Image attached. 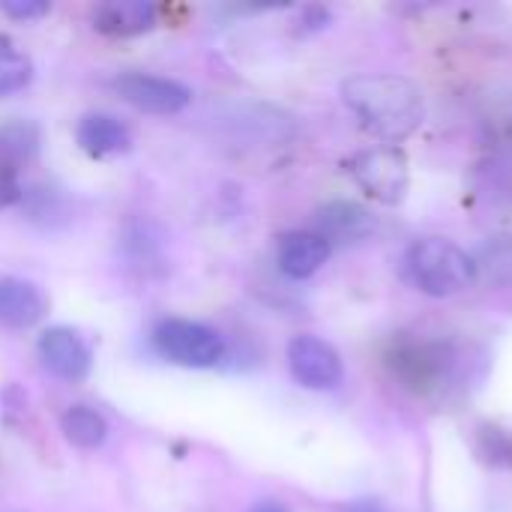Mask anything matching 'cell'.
Wrapping results in <instances>:
<instances>
[{
	"label": "cell",
	"mask_w": 512,
	"mask_h": 512,
	"mask_svg": "<svg viewBox=\"0 0 512 512\" xmlns=\"http://www.w3.org/2000/svg\"><path fill=\"white\" fill-rule=\"evenodd\" d=\"M0 12H6L9 18H18V21H30V18L45 15L48 3L45 0H0Z\"/></svg>",
	"instance_id": "cell-18"
},
{
	"label": "cell",
	"mask_w": 512,
	"mask_h": 512,
	"mask_svg": "<svg viewBox=\"0 0 512 512\" xmlns=\"http://www.w3.org/2000/svg\"><path fill=\"white\" fill-rule=\"evenodd\" d=\"M249 512H288V510H285L279 501H258V504H255Z\"/></svg>",
	"instance_id": "cell-21"
},
{
	"label": "cell",
	"mask_w": 512,
	"mask_h": 512,
	"mask_svg": "<svg viewBox=\"0 0 512 512\" xmlns=\"http://www.w3.org/2000/svg\"><path fill=\"white\" fill-rule=\"evenodd\" d=\"M114 93L138 111L147 114H177L189 105L192 90L180 81L144 75V72H123L111 81Z\"/></svg>",
	"instance_id": "cell-6"
},
{
	"label": "cell",
	"mask_w": 512,
	"mask_h": 512,
	"mask_svg": "<svg viewBox=\"0 0 512 512\" xmlns=\"http://www.w3.org/2000/svg\"><path fill=\"white\" fill-rule=\"evenodd\" d=\"M33 63L30 57L6 36H0V96L18 93L30 84Z\"/></svg>",
	"instance_id": "cell-16"
},
{
	"label": "cell",
	"mask_w": 512,
	"mask_h": 512,
	"mask_svg": "<svg viewBox=\"0 0 512 512\" xmlns=\"http://www.w3.org/2000/svg\"><path fill=\"white\" fill-rule=\"evenodd\" d=\"M153 345L165 360L192 366V369H210L225 354V342L213 327L186 321V318L162 321L153 333Z\"/></svg>",
	"instance_id": "cell-4"
},
{
	"label": "cell",
	"mask_w": 512,
	"mask_h": 512,
	"mask_svg": "<svg viewBox=\"0 0 512 512\" xmlns=\"http://www.w3.org/2000/svg\"><path fill=\"white\" fill-rule=\"evenodd\" d=\"M330 249L318 231H291L279 240V270L291 279H309L327 264Z\"/></svg>",
	"instance_id": "cell-9"
},
{
	"label": "cell",
	"mask_w": 512,
	"mask_h": 512,
	"mask_svg": "<svg viewBox=\"0 0 512 512\" xmlns=\"http://www.w3.org/2000/svg\"><path fill=\"white\" fill-rule=\"evenodd\" d=\"M39 357L63 381H81L90 372V348L66 327H51L39 336Z\"/></svg>",
	"instance_id": "cell-8"
},
{
	"label": "cell",
	"mask_w": 512,
	"mask_h": 512,
	"mask_svg": "<svg viewBox=\"0 0 512 512\" xmlns=\"http://www.w3.org/2000/svg\"><path fill=\"white\" fill-rule=\"evenodd\" d=\"M471 258L477 267V282H486L495 288L512 285V234L486 237Z\"/></svg>",
	"instance_id": "cell-14"
},
{
	"label": "cell",
	"mask_w": 512,
	"mask_h": 512,
	"mask_svg": "<svg viewBox=\"0 0 512 512\" xmlns=\"http://www.w3.org/2000/svg\"><path fill=\"white\" fill-rule=\"evenodd\" d=\"M408 279L429 297H453L477 282L474 258L444 237H423L405 255Z\"/></svg>",
	"instance_id": "cell-2"
},
{
	"label": "cell",
	"mask_w": 512,
	"mask_h": 512,
	"mask_svg": "<svg viewBox=\"0 0 512 512\" xmlns=\"http://www.w3.org/2000/svg\"><path fill=\"white\" fill-rule=\"evenodd\" d=\"M342 512H390V510H387V504H381V501L363 498V501H351V504H345V510Z\"/></svg>",
	"instance_id": "cell-20"
},
{
	"label": "cell",
	"mask_w": 512,
	"mask_h": 512,
	"mask_svg": "<svg viewBox=\"0 0 512 512\" xmlns=\"http://www.w3.org/2000/svg\"><path fill=\"white\" fill-rule=\"evenodd\" d=\"M21 198V186H18V168L0 165V207H9Z\"/></svg>",
	"instance_id": "cell-19"
},
{
	"label": "cell",
	"mask_w": 512,
	"mask_h": 512,
	"mask_svg": "<svg viewBox=\"0 0 512 512\" xmlns=\"http://www.w3.org/2000/svg\"><path fill=\"white\" fill-rule=\"evenodd\" d=\"M153 24L156 6L147 0H108L93 12V27L108 36H138Z\"/></svg>",
	"instance_id": "cell-11"
},
{
	"label": "cell",
	"mask_w": 512,
	"mask_h": 512,
	"mask_svg": "<svg viewBox=\"0 0 512 512\" xmlns=\"http://www.w3.org/2000/svg\"><path fill=\"white\" fill-rule=\"evenodd\" d=\"M369 231H372V216L351 201H333V204L318 210V234L330 246L363 240Z\"/></svg>",
	"instance_id": "cell-13"
},
{
	"label": "cell",
	"mask_w": 512,
	"mask_h": 512,
	"mask_svg": "<svg viewBox=\"0 0 512 512\" xmlns=\"http://www.w3.org/2000/svg\"><path fill=\"white\" fill-rule=\"evenodd\" d=\"M342 99L366 129L387 141L408 138L426 114L423 90L411 78L393 72H366L348 78L342 84Z\"/></svg>",
	"instance_id": "cell-1"
},
{
	"label": "cell",
	"mask_w": 512,
	"mask_h": 512,
	"mask_svg": "<svg viewBox=\"0 0 512 512\" xmlns=\"http://www.w3.org/2000/svg\"><path fill=\"white\" fill-rule=\"evenodd\" d=\"M45 315V297L39 294L36 285L3 276L0 279V324L9 330H27L39 324Z\"/></svg>",
	"instance_id": "cell-10"
},
{
	"label": "cell",
	"mask_w": 512,
	"mask_h": 512,
	"mask_svg": "<svg viewBox=\"0 0 512 512\" xmlns=\"http://www.w3.org/2000/svg\"><path fill=\"white\" fill-rule=\"evenodd\" d=\"M393 375L414 393H432L441 390L444 381L453 372V354L450 348L438 342H405L393 348L390 354Z\"/></svg>",
	"instance_id": "cell-5"
},
{
	"label": "cell",
	"mask_w": 512,
	"mask_h": 512,
	"mask_svg": "<svg viewBox=\"0 0 512 512\" xmlns=\"http://www.w3.org/2000/svg\"><path fill=\"white\" fill-rule=\"evenodd\" d=\"M75 138L81 150L90 156H117L126 153L132 144L129 129L111 114H87L75 129Z\"/></svg>",
	"instance_id": "cell-12"
},
{
	"label": "cell",
	"mask_w": 512,
	"mask_h": 512,
	"mask_svg": "<svg viewBox=\"0 0 512 512\" xmlns=\"http://www.w3.org/2000/svg\"><path fill=\"white\" fill-rule=\"evenodd\" d=\"M288 369L297 384L309 390H333L342 384V357L318 336H297L288 345Z\"/></svg>",
	"instance_id": "cell-7"
},
{
	"label": "cell",
	"mask_w": 512,
	"mask_h": 512,
	"mask_svg": "<svg viewBox=\"0 0 512 512\" xmlns=\"http://www.w3.org/2000/svg\"><path fill=\"white\" fill-rule=\"evenodd\" d=\"M36 126L30 123H9L0 129V165L18 168L21 159H30L36 153Z\"/></svg>",
	"instance_id": "cell-17"
},
{
	"label": "cell",
	"mask_w": 512,
	"mask_h": 512,
	"mask_svg": "<svg viewBox=\"0 0 512 512\" xmlns=\"http://www.w3.org/2000/svg\"><path fill=\"white\" fill-rule=\"evenodd\" d=\"M60 429L66 435V441L78 450H96L105 444L108 438V423L99 411L87 408V405H75L60 417Z\"/></svg>",
	"instance_id": "cell-15"
},
{
	"label": "cell",
	"mask_w": 512,
	"mask_h": 512,
	"mask_svg": "<svg viewBox=\"0 0 512 512\" xmlns=\"http://www.w3.org/2000/svg\"><path fill=\"white\" fill-rule=\"evenodd\" d=\"M345 168L354 177V183L372 201L387 204V207H396V204L405 201V192H408V183H411V171H408V156L399 147L384 144V147L360 150V153H354L345 162Z\"/></svg>",
	"instance_id": "cell-3"
}]
</instances>
